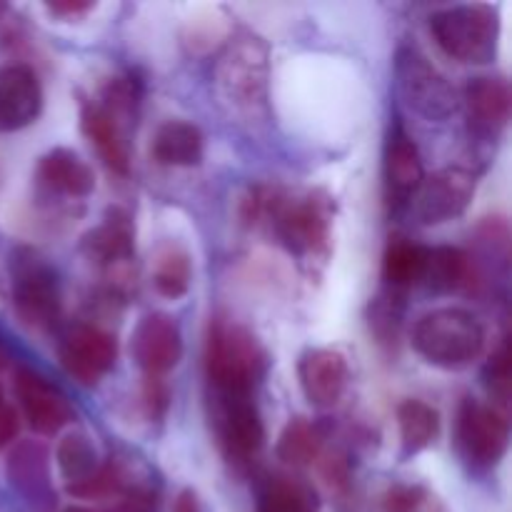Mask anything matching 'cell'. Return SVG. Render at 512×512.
Listing matches in <instances>:
<instances>
[{
  "instance_id": "11",
  "label": "cell",
  "mask_w": 512,
  "mask_h": 512,
  "mask_svg": "<svg viewBox=\"0 0 512 512\" xmlns=\"http://www.w3.org/2000/svg\"><path fill=\"white\" fill-rule=\"evenodd\" d=\"M475 195V175L468 168L450 165V168L438 170L430 178L423 180L418 198V218L425 225H443L450 220L460 218L473 203Z\"/></svg>"
},
{
  "instance_id": "6",
  "label": "cell",
  "mask_w": 512,
  "mask_h": 512,
  "mask_svg": "<svg viewBox=\"0 0 512 512\" xmlns=\"http://www.w3.org/2000/svg\"><path fill=\"white\" fill-rule=\"evenodd\" d=\"M330 200L320 193L303 198H278L273 203V225L280 243L300 258L323 255L330 238Z\"/></svg>"
},
{
  "instance_id": "20",
  "label": "cell",
  "mask_w": 512,
  "mask_h": 512,
  "mask_svg": "<svg viewBox=\"0 0 512 512\" xmlns=\"http://www.w3.org/2000/svg\"><path fill=\"white\" fill-rule=\"evenodd\" d=\"M135 228L123 208H110L103 223L85 235V253L103 268H120L133 258Z\"/></svg>"
},
{
  "instance_id": "10",
  "label": "cell",
  "mask_w": 512,
  "mask_h": 512,
  "mask_svg": "<svg viewBox=\"0 0 512 512\" xmlns=\"http://www.w3.org/2000/svg\"><path fill=\"white\" fill-rule=\"evenodd\" d=\"M118 360V343L95 325H75L60 340V363L80 385H98Z\"/></svg>"
},
{
  "instance_id": "28",
  "label": "cell",
  "mask_w": 512,
  "mask_h": 512,
  "mask_svg": "<svg viewBox=\"0 0 512 512\" xmlns=\"http://www.w3.org/2000/svg\"><path fill=\"white\" fill-rule=\"evenodd\" d=\"M55 460H58L60 475L65 478V488H68V485L83 483V480H88L90 475L100 468L98 453H95L88 435L83 433L65 435V438L60 440Z\"/></svg>"
},
{
  "instance_id": "14",
  "label": "cell",
  "mask_w": 512,
  "mask_h": 512,
  "mask_svg": "<svg viewBox=\"0 0 512 512\" xmlns=\"http://www.w3.org/2000/svg\"><path fill=\"white\" fill-rule=\"evenodd\" d=\"M300 388L310 405L328 410L340 403L350 383V368L343 353L330 348H313L300 358Z\"/></svg>"
},
{
  "instance_id": "22",
  "label": "cell",
  "mask_w": 512,
  "mask_h": 512,
  "mask_svg": "<svg viewBox=\"0 0 512 512\" xmlns=\"http://www.w3.org/2000/svg\"><path fill=\"white\" fill-rule=\"evenodd\" d=\"M203 133L185 120H168L153 138V158L168 168H193L203 160Z\"/></svg>"
},
{
  "instance_id": "35",
  "label": "cell",
  "mask_w": 512,
  "mask_h": 512,
  "mask_svg": "<svg viewBox=\"0 0 512 512\" xmlns=\"http://www.w3.org/2000/svg\"><path fill=\"white\" fill-rule=\"evenodd\" d=\"M93 3H80V0H63V3H48L45 10L58 18H78V15H85L88 10H93Z\"/></svg>"
},
{
  "instance_id": "1",
  "label": "cell",
  "mask_w": 512,
  "mask_h": 512,
  "mask_svg": "<svg viewBox=\"0 0 512 512\" xmlns=\"http://www.w3.org/2000/svg\"><path fill=\"white\" fill-rule=\"evenodd\" d=\"M265 350L248 328L215 318L205 340V373L218 395H253L265 373Z\"/></svg>"
},
{
  "instance_id": "25",
  "label": "cell",
  "mask_w": 512,
  "mask_h": 512,
  "mask_svg": "<svg viewBox=\"0 0 512 512\" xmlns=\"http://www.w3.org/2000/svg\"><path fill=\"white\" fill-rule=\"evenodd\" d=\"M398 428L403 455H418L428 450L440 435V413L423 400H405L398 408Z\"/></svg>"
},
{
  "instance_id": "21",
  "label": "cell",
  "mask_w": 512,
  "mask_h": 512,
  "mask_svg": "<svg viewBox=\"0 0 512 512\" xmlns=\"http://www.w3.org/2000/svg\"><path fill=\"white\" fill-rule=\"evenodd\" d=\"M475 283V260L460 248H428L425 253L423 280L433 293H458V290L470 288Z\"/></svg>"
},
{
  "instance_id": "19",
  "label": "cell",
  "mask_w": 512,
  "mask_h": 512,
  "mask_svg": "<svg viewBox=\"0 0 512 512\" xmlns=\"http://www.w3.org/2000/svg\"><path fill=\"white\" fill-rule=\"evenodd\" d=\"M38 185L50 195L63 198H88L95 188V175L78 153L68 148H55L45 153L38 163Z\"/></svg>"
},
{
  "instance_id": "33",
  "label": "cell",
  "mask_w": 512,
  "mask_h": 512,
  "mask_svg": "<svg viewBox=\"0 0 512 512\" xmlns=\"http://www.w3.org/2000/svg\"><path fill=\"white\" fill-rule=\"evenodd\" d=\"M168 385L163 383V378H145V388H143V403L148 408L150 418H160L168 408Z\"/></svg>"
},
{
  "instance_id": "2",
  "label": "cell",
  "mask_w": 512,
  "mask_h": 512,
  "mask_svg": "<svg viewBox=\"0 0 512 512\" xmlns=\"http://www.w3.org/2000/svg\"><path fill=\"white\" fill-rule=\"evenodd\" d=\"M413 348L435 368H468L483 355L485 328L468 310L440 308L415 323Z\"/></svg>"
},
{
  "instance_id": "31",
  "label": "cell",
  "mask_w": 512,
  "mask_h": 512,
  "mask_svg": "<svg viewBox=\"0 0 512 512\" xmlns=\"http://www.w3.org/2000/svg\"><path fill=\"white\" fill-rule=\"evenodd\" d=\"M485 385L490 390V398L495 400V408H505L510 400V350L508 340L498 345L485 365Z\"/></svg>"
},
{
  "instance_id": "18",
  "label": "cell",
  "mask_w": 512,
  "mask_h": 512,
  "mask_svg": "<svg viewBox=\"0 0 512 512\" xmlns=\"http://www.w3.org/2000/svg\"><path fill=\"white\" fill-rule=\"evenodd\" d=\"M80 128H83L85 138L95 145L100 160H103L113 173L128 175V128H123L103 105L93 103V100H85V103L80 105Z\"/></svg>"
},
{
  "instance_id": "23",
  "label": "cell",
  "mask_w": 512,
  "mask_h": 512,
  "mask_svg": "<svg viewBox=\"0 0 512 512\" xmlns=\"http://www.w3.org/2000/svg\"><path fill=\"white\" fill-rule=\"evenodd\" d=\"M8 478L33 503H50L53 488L48 475V453L40 443H23L10 453Z\"/></svg>"
},
{
  "instance_id": "26",
  "label": "cell",
  "mask_w": 512,
  "mask_h": 512,
  "mask_svg": "<svg viewBox=\"0 0 512 512\" xmlns=\"http://www.w3.org/2000/svg\"><path fill=\"white\" fill-rule=\"evenodd\" d=\"M150 278L158 295L168 300L183 298L193 280V263H190L188 250L175 243L160 245L150 263Z\"/></svg>"
},
{
  "instance_id": "13",
  "label": "cell",
  "mask_w": 512,
  "mask_h": 512,
  "mask_svg": "<svg viewBox=\"0 0 512 512\" xmlns=\"http://www.w3.org/2000/svg\"><path fill=\"white\" fill-rule=\"evenodd\" d=\"M130 348L145 378H163L183 358V335L170 315L150 313L135 328Z\"/></svg>"
},
{
  "instance_id": "38",
  "label": "cell",
  "mask_w": 512,
  "mask_h": 512,
  "mask_svg": "<svg viewBox=\"0 0 512 512\" xmlns=\"http://www.w3.org/2000/svg\"><path fill=\"white\" fill-rule=\"evenodd\" d=\"M68 512H90V510H80V508H75V510H68Z\"/></svg>"
},
{
  "instance_id": "27",
  "label": "cell",
  "mask_w": 512,
  "mask_h": 512,
  "mask_svg": "<svg viewBox=\"0 0 512 512\" xmlns=\"http://www.w3.org/2000/svg\"><path fill=\"white\" fill-rule=\"evenodd\" d=\"M325 435L318 423H310L305 418H295L285 425L278 438V458L293 468H308L320 458Z\"/></svg>"
},
{
  "instance_id": "9",
  "label": "cell",
  "mask_w": 512,
  "mask_h": 512,
  "mask_svg": "<svg viewBox=\"0 0 512 512\" xmlns=\"http://www.w3.org/2000/svg\"><path fill=\"white\" fill-rule=\"evenodd\" d=\"M15 398L35 433L58 435L73 423L75 413L68 395L38 370L20 368L15 373Z\"/></svg>"
},
{
  "instance_id": "3",
  "label": "cell",
  "mask_w": 512,
  "mask_h": 512,
  "mask_svg": "<svg viewBox=\"0 0 512 512\" xmlns=\"http://www.w3.org/2000/svg\"><path fill=\"white\" fill-rule=\"evenodd\" d=\"M435 43L460 63L483 65L498 53L500 18L493 5H455L430 18Z\"/></svg>"
},
{
  "instance_id": "34",
  "label": "cell",
  "mask_w": 512,
  "mask_h": 512,
  "mask_svg": "<svg viewBox=\"0 0 512 512\" xmlns=\"http://www.w3.org/2000/svg\"><path fill=\"white\" fill-rule=\"evenodd\" d=\"M18 433H20V418L18 413H15L13 405L5 400L3 388H0V450L8 448V445L18 438Z\"/></svg>"
},
{
  "instance_id": "24",
  "label": "cell",
  "mask_w": 512,
  "mask_h": 512,
  "mask_svg": "<svg viewBox=\"0 0 512 512\" xmlns=\"http://www.w3.org/2000/svg\"><path fill=\"white\" fill-rule=\"evenodd\" d=\"M425 253L428 248L413 243L405 235H393L383 253V280L393 295H403L423 280Z\"/></svg>"
},
{
  "instance_id": "16",
  "label": "cell",
  "mask_w": 512,
  "mask_h": 512,
  "mask_svg": "<svg viewBox=\"0 0 512 512\" xmlns=\"http://www.w3.org/2000/svg\"><path fill=\"white\" fill-rule=\"evenodd\" d=\"M465 113H468L470 130L483 140H495L510 120V85L505 78L470 80L465 88Z\"/></svg>"
},
{
  "instance_id": "4",
  "label": "cell",
  "mask_w": 512,
  "mask_h": 512,
  "mask_svg": "<svg viewBox=\"0 0 512 512\" xmlns=\"http://www.w3.org/2000/svg\"><path fill=\"white\" fill-rule=\"evenodd\" d=\"M218 85L243 113H255L268 93V45L243 33L228 45L218 63Z\"/></svg>"
},
{
  "instance_id": "12",
  "label": "cell",
  "mask_w": 512,
  "mask_h": 512,
  "mask_svg": "<svg viewBox=\"0 0 512 512\" xmlns=\"http://www.w3.org/2000/svg\"><path fill=\"white\" fill-rule=\"evenodd\" d=\"M215 428L228 458L238 463L255 458L265 443L263 420L250 395H218Z\"/></svg>"
},
{
  "instance_id": "36",
  "label": "cell",
  "mask_w": 512,
  "mask_h": 512,
  "mask_svg": "<svg viewBox=\"0 0 512 512\" xmlns=\"http://www.w3.org/2000/svg\"><path fill=\"white\" fill-rule=\"evenodd\" d=\"M173 512H203V505H200V498L193 490H183V493L175 498Z\"/></svg>"
},
{
  "instance_id": "32",
  "label": "cell",
  "mask_w": 512,
  "mask_h": 512,
  "mask_svg": "<svg viewBox=\"0 0 512 512\" xmlns=\"http://www.w3.org/2000/svg\"><path fill=\"white\" fill-rule=\"evenodd\" d=\"M425 495L423 488L418 485H395L388 490L383 500L385 512H423L425 510Z\"/></svg>"
},
{
  "instance_id": "8",
  "label": "cell",
  "mask_w": 512,
  "mask_h": 512,
  "mask_svg": "<svg viewBox=\"0 0 512 512\" xmlns=\"http://www.w3.org/2000/svg\"><path fill=\"white\" fill-rule=\"evenodd\" d=\"M395 78L405 103L428 120H448L458 110L455 88L435 65L415 48H403L395 63Z\"/></svg>"
},
{
  "instance_id": "5",
  "label": "cell",
  "mask_w": 512,
  "mask_h": 512,
  "mask_svg": "<svg viewBox=\"0 0 512 512\" xmlns=\"http://www.w3.org/2000/svg\"><path fill=\"white\" fill-rule=\"evenodd\" d=\"M455 443L470 468H495L508 453V418L495 405L480 403L473 398L463 400L458 410V423H455Z\"/></svg>"
},
{
  "instance_id": "29",
  "label": "cell",
  "mask_w": 512,
  "mask_h": 512,
  "mask_svg": "<svg viewBox=\"0 0 512 512\" xmlns=\"http://www.w3.org/2000/svg\"><path fill=\"white\" fill-rule=\"evenodd\" d=\"M260 512H318V495L293 478H275L260 495Z\"/></svg>"
},
{
  "instance_id": "37",
  "label": "cell",
  "mask_w": 512,
  "mask_h": 512,
  "mask_svg": "<svg viewBox=\"0 0 512 512\" xmlns=\"http://www.w3.org/2000/svg\"><path fill=\"white\" fill-rule=\"evenodd\" d=\"M5 365H8V353H5V350L0 348V370H3Z\"/></svg>"
},
{
  "instance_id": "15",
  "label": "cell",
  "mask_w": 512,
  "mask_h": 512,
  "mask_svg": "<svg viewBox=\"0 0 512 512\" xmlns=\"http://www.w3.org/2000/svg\"><path fill=\"white\" fill-rule=\"evenodd\" d=\"M43 108V88L28 65H3L0 68V130L15 133L35 123Z\"/></svg>"
},
{
  "instance_id": "17",
  "label": "cell",
  "mask_w": 512,
  "mask_h": 512,
  "mask_svg": "<svg viewBox=\"0 0 512 512\" xmlns=\"http://www.w3.org/2000/svg\"><path fill=\"white\" fill-rule=\"evenodd\" d=\"M425 180L423 158L403 125H395L385 145V188L390 203H408Z\"/></svg>"
},
{
  "instance_id": "30",
  "label": "cell",
  "mask_w": 512,
  "mask_h": 512,
  "mask_svg": "<svg viewBox=\"0 0 512 512\" xmlns=\"http://www.w3.org/2000/svg\"><path fill=\"white\" fill-rule=\"evenodd\" d=\"M125 488V478L120 473L118 465H105L100 463V468L90 475L88 480L78 485H68V495L80 500H105V498H113V495L123 493Z\"/></svg>"
},
{
  "instance_id": "7",
  "label": "cell",
  "mask_w": 512,
  "mask_h": 512,
  "mask_svg": "<svg viewBox=\"0 0 512 512\" xmlns=\"http://www.w3.org/2000/svg\"><path fill=\"white\" fill-rule=\"evenodd\" d=\"M13 303L18 318L33 330H50L60 318L55 270L33 250H20L13 260Z\"/></svg>"
}]
</instances>
